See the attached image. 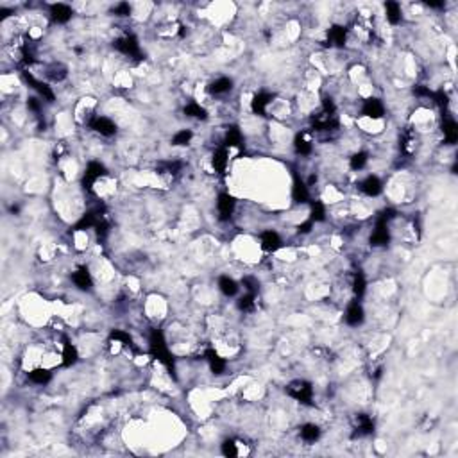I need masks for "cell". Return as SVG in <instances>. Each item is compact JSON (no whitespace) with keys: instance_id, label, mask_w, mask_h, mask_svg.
Wrapping results in <instances>:
<instances>
[{"instance_id":"1","label":"cell","mask_w":458,"mask_h":458,"mask_svg":"<svg viewBox=\"0 0 458 458\" xmlns=\"http://www.w3.org/2000/svg\"><path fill=\"white\" fill-rule=\"evenodd\" d=\"M150 353H152V356L158 358V360L161 362V364H163L170 372H174L172 355H170L169 347H167V342H165V338H163V333L158 331V329H154V331L150 333Z\"/></svg>"},{"instance_id":"2","label":"cell","mask_w":458,"mask_h":458,"mask_svg":"<svg viewBox=\"0 0 458 458\" xmlns=\"http://www.w3.org/2000/svg\"><path fill=\"white\" fill-rule=\"evenodd\" d=\"M286 394L290 398H294L295 401L304 403V405H312V398H314V388L308 381H303V379H297V381H292V383L286 387Z\"/></svg>"},{"instance_id":"3","label":"cell","mask_w":458,"mask_h":458,"mask_svg":"<svg viewBox=\"0 0 458 458\" xmlns=\"http://www.w3.org/2000/svg\"><path fill=\"white\" fill-rule=\"evenodd\" d=\"M113 47L117 48L118 52H122V54H126V56H129V57H136V59H140L141 57L140 43H138V40H136L133 34H127V36H124V38H118L117 42L113 43Z\"/></svg>"},{"instance_id":"4","label":"cell","mask_w":458,"mask_h":458,"mask_svg":"<svg viewBox=\"0 0 458 458\" xmlns=\"http://www.w3.org/2000/svg\"><path fill=\"white\" fill-rule=\"evenodd\" d=\"M24 79H25V83H27L31 88L36 90L38 93L42 95V97L45 98L47 102H54V98H56V97H54V92L50 90V86L45 85V83H42V81H36L33 75L29 74V72H24Z\"/></svg>"},{"instance_id":"5","label":"cell","mask_w":458,"mask_h":458,"mask_svg":"<svg viewBox=\"0 0 458 458\" xmlns=\"http://www.w3.org/2000/svg\"><path fill=\"white\" fill-rule=\"evenodd\" d=\"M104 174H106V167H104L102 163H98V161H92V163L88 165V169H86L85 181H83L86 190H92L93 183L97 181L100 176H104Z\"/></svg>"},{"instance_id":"6","label":"cell","mask_w":458,"mask_h":458,"mask_svg":"<svg viewBox=\"0 0 458 458\" xmlns=\"http://www.w3.org/2000/svg\"><path fill=\"white\" fill-rule=\"evenodd\" d=\"M390 242V231H388V224L387 222H381L378 220L376 222V229L374 233L370 234V243L376 245V247H381V245H387Z\"/></svg>"},{"instance_id":"7","label":"cell","mask_w":458,"mask_h":458,"mask_svg":"<svg viewBox=\"0 0 458 458\" xmlns=\"http://www.w3.org/2000/svg\"><path fill=\"white\" fill-rule=\"evenodd\" d=\"M90 127L102 136H113L117 133V126L106 117H95L93 120L90 122Z\"/></svg>"},{"instance_id":"8","label":"cell","mask_w":458,"mask_h":458,"mask_svg":"<svg viewBox=\"0 0 458 458\" xmlns=\"http://www.w3.org/2000/svg\"><path fill=\"white\" fill-rule=\"evenodd\" d=\"M217 206H219V213H220V220H228L229 217L233 215L234 206H236V201L229 193H220L219 201H217Z\"/></svg>"},{"instance_id":"9","label":"cell","mask_w":458,"mask_h":458,"mask_svg":"<svg viewBox=\"0 0 458 458\" xmlns=\"http://www.w3.org/2000/svg\"><path fill=\"white\" fill-rule=\"evenodd\" d=\"M364 319H365V312L358 301H355V303H351L349 306H347L346 322L349 324V326H360V324L364 322Z\"/></svg>"},{"instance_id":"10","label":"cell","mask_w":458,"mask_h":458,"mask_svg":"<svg viewBox=\"0 0 458 458\" xmlns=\"http://www.w3.org/2000/svg\"><path fill=\"white\" fill-rule=\"evenodd\" d=\"M362 113L369 118H381L385 113V108L383 104H381V100H378V98H367L364 102Z\"/></svg>"},{"instance_id":"11","label":"cell","mask_w":458,"mask_h":458,"mask_svg":"<svg viewBox=\"0 0 458 458\" xmlns=\"http://www.w3.org/2000/svg\"><path fill=\"white\" fill-rule=\"evenodd\" d=\"M362 192L365 193V195L369 197H376L381 193V190H383V184H381V181H379L376 176H369V178H365L364 181H362L360 184Z\"/></svg>"},{"instance_id":"12","label":"cell","mask_w":458,"mask_h":458,"mask_svg":"<svg viewBox=\"0 0 458 458\" xmlns=\"http://www.w3.org/2000/svg\"><path fill=\"white\" fill-rule=\"evenodd\" d=\"M50 16L56 24H66L72 18V9L66 4H52Z\"/></svg>"},{"instance_id":"13","label":"cell","mask_w":458,"mask_h":458,"mask_svg":"<svg viewBox=\"0 0 458 458\" xmlns=\"http://www.w3.org/2000/svg\"><path fill=\"white\" fill-rule=\"evenodd\" d=\"M72 281H74L75 286H77L79 290H90V288H92V283H93L86 267H81V269H77V271L72 274Z\"/></svg>"},{"instance_id":"14","label":"cell","mask_w":458,"mask_h":458,"mask_svg":"<svg viewBox=\"0 0 458 458\" xmlns=\"http://www.w3.org/2000/svg\"><path fill=\"white\" fill-rule=\"evenodd\" d=\"M281 247V238L276 231H265L262 234V249L267 253H274Z\"/></svg>"},{"instance_id":"15","label":"cell","mask_w":458,"mask_h":458,"mask_svg":"<svg viewBox=\"0 0 458 458\" xmlns=\"http://www.w3.org/2000/svg\"><path fill=\"white\" fill-rule=\"evenodd\" d=\"M292 199H294L295 202H308V199H310V192H308L306 183H304L303 179L297 178V176H295L294 186H292Z\"/></svg>"},{"instance_id":"16","label":"cell","mask_w":458,"mask_h":458,"mask_svg":"<svg viewBox=\"0 0 458 458\" xmlns=\"http://www.w3.org/2000/svg\"><path fill=\"white\" fill-rule=\"evenodd\" d=\"M204 356H206V360H208V364H210V369L215 374H222L226 370V360L224 358H220V355L215 349H208L204 353Z\"/></svg>"},{"instance_id":"17","label":"cell","mask_w":458,"mask_h":458,"mask_svg":"<svg viewBox=\"0 0 458 458\" xmlns=\"http://www.w3.org/2000/svg\"><path fill=\"white\" fill-rule=\"evenodd\" d=\"M272 100V95L271 93H265V92H262V93H258L253 97V102H251V109H253L256 115H265L267 111V106L271 104Z\"/></svg>"},{"instance_id":"18","label":"cell","mask_w":458,"mask_h":458,"mask_svg":"<svg viewBox=\"0 0 458 458\" xmlns=\"http://www.w3.org/2000/svg\"><path fill=\"white\" fill-rule=\"evenodd\" d=\"M327 38H329V43L337 45V47H344L346 45V38H347V31L342 25H333L327 33Z\"/></svg>"},{"instance_id":"19","label":"cell","mask_w":458,"mask_h":458,"mask_svg":"<svg viewBox=\"0 0 458 458\" xmlns=\"http://www.w3.org/2000/svg\"><path fill=\"white\" fill-rule=\"evenodd\" d=\"M442 131H444V138L448 143H457L458 140V126L457 122L453 120V118H446L444 124H442Z\"/></svg>"},{"instance_id":"20","label":"cell","mask_w":458,"mask_h":458,"mask_svg":"<svg viewBox=\"0 0 458 458\" xmlns=\"http://www.w3.org/2000/svg\"><path fill=\"white\" fill-rule=\"evenodd\" d=\"M374 431V421L369 415L360 413L356 417V433L358 435H370Z\"/></svg>"},{"instance_id":"21","label":"cell","mask_w":458,"mask_h":458,"mask_svg":"<svg viewBox=\"0 0 458 458\" xmlns=\"http://www.w3.org/2000/svg\"><path fill=\"white\" fill-rule=\"evenodd\" d=\"M231 88H233V81L228 79V77H220V79L213 81V83L208 86V92H210V93L220 95V93H226V92H229Z\"/></svg>"},{"instance_id":"22","label":"cell","mask_w":458,"mask_h":458,"mask_svg":"<svg viewBox=\"0 0 458 458\" xmlns=\"http://www.w3.org/2000/svg\"><path fill=\"white\" fill-rule=\"evenodd\" d=\"M385 11H387V20L392 25H398L401 22V5L398 2H387Z\"/></svg>"},{"instance_id":"23","label":"cell","mask_w":458,"mask_h":458,"mask_svg":"<svg viewBox=\"0 0 458 458\" xmlns=\"http://www.w3.org/2000/svg\"><path fill=\"white\" fill-rule=\"evenodd\" d=\"M77 358H79L77 356V349L72 346L70 342L65 340V344H63V365L65 367H72L77 362Z\"/></svg>"},{"instance_id":"24","label":"cell","mask_w":458,"mask_h":458,"mask_svg":"<svg viewBox=\"0 0 458 458\" xmlns=\"http://www.w3.org/2000/svg\"><path fill=\"white\" fill-rule=\"evenodd\" d=\"M226 167H228V150L222 147V149L215 150V154H213V169L219 174H224Z\"/></svg>"},{"instance_id":"25","label":"cell","mask_w":458,"mask_h":458,"mask_svg":"<svg viewBox=\"0 0 458 458\" xmlns=\"http://www.w3.org/2000/svg\"><path fill=\"white\" fill-rule=\"evenodd\" d=\"M219 288L220 292L224 295H228V297H231V295H234L236 292H238V285H236V281L231 279V277L228 276H222L219 279Z\"/></svg>"},{"instance_id":"26","label":"cell","mask_w":458,"mask_h":458,"mask_svg":"<svg viewBox=\"0 0 458 458\" xmlns=\"http://www.w3.org/2000/svg\"><path fill=\"white\" fill-rule=\"evenodd\" d=\"M242 131H240L238 127L233 126L229 127L228 133H226V145L228 147H242Z\"/></svg>"},{"instance_id":"27","label":"cell","mask_w":458,"mask_h":458,"mask_svg":"<svg viewBox=\"0 0 458 458\" xmlns=\"http://www.w3.org/2000/svg\"><path fill=\"white\" fill-rule=\"evenodd\" d=\"M184 115H186V117H192V118H199V120H206V117H208L206 109L197 102L186 104V106H184Z\"/></svg>"},{"instance_id":"28","label":"cell","mask_w":458,"mask_h":458,"mask_svg":"<svg viewBox=\"0 0 458 458\" xmlns=\"http://www.w3.org/2000/svg\"><path fill=\"white\" fill-rule=\"evenodd\" d=\"M301 437H303V440H306V442H315V440H319V437H321V430H319V426H315V424H304L303 428H301Z\"/></svg>"},{"instance_id":"29","label":"cell","mask_w":458,"mask_h":458,"mask_svg":"<svg viewBox=\"0 0 458 458\" xmlns=\"http://www.w3.org/2000/svg\"><path fill=\"white\" fill-rule=\"evenodd\" d=\"M294 147H295V152L301 156H308L310 152H312V141H308L306 138H304V135H297L294 140Z\"/></svg>"},{"instance_id":"30","label":"cell","mask_w":458,"mask_h":458,"mask_svg":"<svg viewBox=\"0 0 458 458\" xmlns=\"http://www.w3.org/2000/svg\"><path fill=\"white\" fill-rule=\"evenodd\" d=\"M50 372H48L47 369H34L29 372V379L33 381V383H38V385H45L50 381Z\"/></svg>"},{"instance_id":"31","label":"cell","mask_w":458,"mask_h":458,"mask_svg":"<svg viewBox=\"0 0 458 458\" xmlns=\"http://www.w3.org/2000/svg\"><path fill=\"white\" fill-rule=\"evenodd\" d=\"M324 219H326V208H324V204L319 201H314L312 202V211H310V220L322 222Z\"/></svg>"},{"instance_id":"32","label":"cell","mask_w":458,"mask_h":458,"mask_svg":"<svg viewBox=\"0 0 458 458\" xmlns=\"http://www.w3.org/2000/svg\"><path fill=\"white\" fill-rule=\"evenodd\" d=\"M365 288H367V281H365V276L362 274V272H358L355 276V281H353V292H355V295L360 299V297H364L365 294Z\"/></svg>"},{"instance_id":"33","label":"cell","mask_w":458,"mask_h":458,"mask_svg":"<svg viewBox=\"0 0 458 458\" xmlns=\"http://www.w3.org/2000/svg\"><path fill=\"white\" fill-rule=\"evenodd\" d=\"M192 131H188V129H183V131H179V133H176L174 135V138H172V143L174 145H186V143H190V140H192Z\"/></svg>"},{"instance_id":"34","label":"cell","mask_w":458,"mask_h":458,"mask_svg":"<svg viewBox=\"0 0 458 458\" xmlns=\"http://www.w3.org/2000/svg\"><path fill=\"white\" fill-rule=\"evenodd\" d=\"M367 154L365 152H356V154H353V158H351V169L353 170H362L367 165Z\"/></svg>"},{"instance_id":"35","label":"cell","mask_w":458,"mask_h":458,"mask_svg":"<svg viewBox=\"0 0 458 458\" xmlns=\"http://www.w3.org/2000/svg\"><path fill=\"white\" fill-rule=\"evenodd\" d=\"M238 308L242 312H253L254 310V294H247L238 299Z\"/></svg>"},{"instance_id":"36","label":"cell","mask_w":458,"mask_h":458,"mask_svg":"<svg viewBox=\"0 0 458 458\" xmlns=\"http://www.w3.org/2000/svg\"><path fill=\"white\" fill-rule=\"evenodd\" d=\"M242 285L245 286V290H247L249 294H256L258 290H260V283H258L256 277L253 276H245L242 279Z\"/></svg>"},{"instance_id":"37","label":"cell","mask_w":458,"mask_h":458,"mask_svg":"<svg viewBox=\"0 0 458 458\" xmlns=\"http://www.w3.org/2000/svg\"><path fill=\"white\" fill-rule=\"evenodd\" d=\"M222 455L224 457H236L238 455V449H236V444H234L233 440H226L224 444H222Z\"/></svg>"},{"instance_id":"38","label":"cell","mask_w":458,"mask_h":458,"mask_svg":"<svg viewBox=\"0 0 458 458\" xmlns=\"http://www.w3.org/2000/svg\"><path fill=\"white\" fill-rule=\"evenodd\" d=\"M65 75H66V68H63V66H52L50 70H48V77H50L52 81L65 79Z\"/></svg>"},{"instance_id":"39","label":"cell","mask_w":458,"mask_h":458,"mask_svg":"<svg viewBox=\"0 0 458 458\" xmlns=\"http://www.w3.org/2000/svg\"><path fill=\"white\" fill-rule=\"evenodd\" d=\"M431 98H433L435 102H437V104L440 106V108H442V111H444V109L449 106V97L444 93V92H437V93L431 95Z\"/></svg>"},{"instance_id":"40","label":"cell","mask_w":458,"mask_h":458,"mask_svg":"<svg viewBox=\"0 0 458 458\" xmlns=\"http://www.w3.org/2000/svg\"><path fill=\"white\" fill-rule=\"evenodd\" d=\"M111 338L113 340H118V342H122L124 346H131V337L127 335V333H124V331H120V329H115V331L111 333Z\"/></svg>"},{"instance_id":"41","label":"cell","mask_w":458,"mask_h":458,"mask_svg":"<svg viewBox=\"0 0 458 458\" xmlns=\"http://www.w3.org/2000/svg\"><path fill=\"white\" fill-rule=\"evenodd\" d=\"M113 14H117V16H129L131 14V5L127 4V2H122L117 7H113Z\"/></svg>"},{"instance_id":"42","label":"cell","mask_w":458,"mask_h":458,"mask_svg":"<svg viewBox=\"0 0 458 458\" xmlns=\"http://www.w3.org/2000/svg\"><path fill=\"white\" fill-rule=\"evenodd\" d=\"M181 169V163L179 161H169V163L161 165V172H169V174H178Z\"/></svg>"},{"instance_id":"43","label":"cell","mask_w":458,"mask_h":458,"mask_svg":"<svg viewBox=\"0 0 458 458\" xmlns=\"http://www.w3.org/2000/svg\"><path fill=\"white\" fill-rule=\"evenodd\" d=\"M322 111L327 113V115H335V111H337V108H335V102H333L329 97H324V100H322Z\"/></svg>"},{"instance_id":"44","label":"cell","mask_w":458,"mask_h":458,"mask_svg":"<svg viewBox=\"0 0 458 458\" xmlns=\"http://www.w3.org/2000/svg\"><path fill=\"white\" fill-rule=\"evenodd\" d=\"M394 217H396V211H394L392 208H387V210L381 211V215L378 217V220H381V222H387V224H388V220H392Z\"/></svg>"},{"instance_id":"45","label":"cell","mask_w":458,"mask_h":458,"mask_svg":"<svg viewBox=\"0 0 458 458\" xmlns=\"http://www.w3.org/2000/svg\"><path fill=\"white\" fill-rule=\"evenodd\" d=\"M413 93L419 95V97H431L433 92L428 90V88H424V86H415V88H413Z\"/></svg>"},{"instance_id":"46","label":"cell","mask_w":458,"mask_h":458,"mask_svg":"<svg viewBox=\"0 0 458 458\" xmlns=\"http://www.w3.org/2000/svg\"><path fill=\"white\" fill-rule=\"evenodd\" d=\"M314 224H315L314 220H310V219H308L306 222H303V224L299 226V233H301V234L310 233V231H312V228H314Z\"/></svg>"},{"instance_id":"47","label":"cell","mask_w":458,"mask_h":458,"mask_svg":"<svg viewBox=\"0 0 458 458\" xmlns=\"http://www.w3.org/2000/svg\"><path fill=\"white\" fill-rule=\"evenodd\" d=\"M27 106H29V109H33L34 113H40V108H42V104H40L38 98H29Z\"/></svg>"},{"instance_id":"48","label":"cell","mask_w":458,"mask_h":458,"mask_svg":"<svg viewBox=\"0 0 458 458\" xmlns=\"http://www.w3.org/2000/svg\"><path fill=\"white\" fill-rule=\"evenodd\" d=\"M426 5H430V7H444V2H426Z\"/></svg>"}]
</instances>
